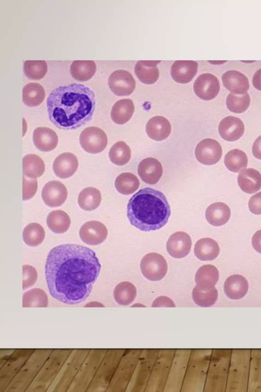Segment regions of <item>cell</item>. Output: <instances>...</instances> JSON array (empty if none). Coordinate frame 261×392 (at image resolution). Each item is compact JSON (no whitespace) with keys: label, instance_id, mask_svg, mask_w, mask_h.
Masks as SVG:
<instances>
[{"label":"cell","instance_id":"6da1fadb","mask_svg":"<svg viewBox=\"0 0 261 392\" xmlns=\"http://www.w3.org/2000/svg\"><path fill=\"white\" fill-rule=\"evenodd\" d=\"M100 268L95 253L87 247L66 244L54 248L45 266L50 295L67 304L83 302L91 293Z\"/></svg>","mask_w":261,"mask_h":392},{"label":"cell","instance_id":"7a4b0ae2","mask_svg":"<svg viewBox=\"0 0 261 392\" xmlns=\"http://www.w3.org/2000/svg\"><path fill=\"white\" fill-rule=\"evenodd\" d=\"M96 105L94 91L80 83L59 86L46 101L50 122L62 130H73L87 124L93 117Z\"/></svg>","mask_w":261,"mask_h":392},{"label":"cell","instance_id":"3957f363","mask_svg":"<svg viewBox=\"0 0 261 392\" xmlns=\"http://www.w3.org/2000/svg\"><path fill=\"white\" fill-rule=\"evenodd\" d=\"M170 205L162 192L151 188L139 190L129 199L127 216L130 224L145 232L159 230L168 222Z\"/></svg>","mask_w":261,"mask_h":392},{"label":"cell","instance_id":"277c9868","mask_svg":"<svg viewBox=\"0 0 261 392\" xmlns=\"http://www.w3.org/2000/svg\"><path fill=\"white\" fill-rule=\"evenodd\" d=\"M140 268L143 275L148 280L159 281L166 275L168 264L163 256L156 253H150L142 259Z\"/></svg>","mask_w":261,"mask_h":392},{"label":"cell","instance_id":"5b68a950","mask_svg":"<svg viewBox=\"0 0 261 392\" xmlns=\"http://www.w3.org/2000/svg\"><path fill=\"white\" fill-rule=\"evenodd\" d=\"M80 143L87 152L97 154L103 151L108 144L106 133L100 128L90 127L85 129L80 136Z\"/></svg>","mask_w":261,"mask_h":392},{"label":"cell","instance_id":"8992f818","mask_svg":"<svg viewBox=\"0 0 261 392\" xmlns=\"http://www.w3.org/2000/svg\"><path fill=\"white\" fill-rule=\"evenodd\" d=\"M195 155L201 163L204 165H214L221 159L222 149L217 141L212 138H206L197 144Z\"/></svg>","mask_w":261,"mask_h":392},{"label":"cell","instance_id":"52a82bcc","mask_svg":"<svg viewBox=\"0 0 261 392\" xmlns=\"http://www.w3.org/2000/svg\"><path fill=\"white\" fill-rule=\"evenodd\" d=\"M111 91L118 96H127L135 90L136 81L130 72L124 70H117L111 74L108 80Z\"/></svg>","mask_w":261,"mask_h":392},{"label":"cell","instance_id":"ba28073f","mask_svg":"<svg viewBox=\"0 0 261 392\" xmlns=\"http://www.w3.org/2000/svg\"><path fill=\"white\" fill-rule=\"evenodd\" d=\"M196 95L201 99L209 101L214 99L220 90L219 82L217 78L211 74L200 75L193 85Z\"/></svg>","mask_w":261,"mask_h":392},{"label":"cell","instance_id":"9c48e42d","mask_svg":"<svg viewBox=\"0 0 261 392\" xmlns=\"http://www.w3.org/2000/svg\"><path fill=\"white\" fill-rule=\"evenodd\" d=\"M79 235L84 243L89 245H98L106 239L108 230L102 223L91 220L82 225L79 231Z\"/></svg>","mask_w":261,"mask_h":392},{"label":"cell","instance_id":"30bf717a","mask_svg":"<svg viewBox=\"0 0 261 392\" xmlns=\"http://www.w3.org/2000/svg\"><path fill=\"white\" fill-rule=\"evenodd\" d=\"M42 199L46 205L50 207L61 206L67 197V190L65 185L58 181L53 180L43 186Z\"/></svg>","mask_w":261,"mask_h":392},{"label":"cell","instance_id":"8fae6325","mask_svg":"<svg viewBox=\"0 0 261 392\" xmlns=\"http://www.w3.org/2000/svg\"><path fill=\"white\" fill-rule=\"evenodd\" d=\"M192 239L190 235L183 231L172 234L167 242V250L169 254L175 258L187 256L191 249Z\"/></svg>","mask_w":261,"mask_h":392},{"label":"cell","instance_id":"7c38bea8","mask_svg":"<svg viewBox=\"0 0 261 392\" xmlns=\"http://www.w3.org/2000/svg\"><path fill=\"white\" fill-rule=\"evenodd\" d=\"M245 131L243 122L238 117L228 116L223 118L218 126L220 136L228 141L240 139Z\"/></svg>","mask_w":261,"mask_h":392},{"label":"cell","instance_id":"4fadbf2b","mask_svg":"<svg viewBox=\"0 0 261 392\" xmlns=\"http://www.w3.org/2000/svg\"><path fill=\"white\" fill-rule=\"evenodd\" d=\"M138 173L143 181L153 185L156 184L162 176L163 167L157 159L149 157L140 162Z\"/></svg>","mask_w":261,"mask_h":392},{"label":"cell","instance_id":"5bb4252c","mask_svg":"<svg viewBox=\"0 0 261 392\" xmlns=\"http://www.w3.org/2000/svg\"><path fill=\"white\" fill-rule=\"evenodd\" d=\"M79 165L77 159L72 153L65 152L59 155L54 160L53 168L55 175L62 179L71 177Z\"/></svg>","mask_w":261,"mask_h":392},{"label":"cell","instance_id":"9a60e30c","mask_svg":"<svg viewBox=\"0 0 261 392\" xmlns=\"http://www.w3.org/2000/svg\"><path fill=\"white\" fill-rule=\"evenodd\" d=\"M33 140L38 150L45 152L54 150L58 143V137L56 133L47 127L36 128L33 132Z\"/></svg>","mask_w":261,"mask_h":392},{"label":"cell","instance_id":"2e32d148","mask_svg":"<svg viewBox=\"0 0 261 392\" xmlns=\"http://www.w3.org/2000/svg\"><path fill=\"white\" fill-rule=\"evenodd\" d=\"M198 63L194 61H176L171 67L173 79L179 83L190 82L196 75Z\"/></svg>","mask_w":261,"mask_h":392},{"label":"cell","instance_id":"e0dca14e","mask_svg":"<svg viewBox=\"0 0 261 392\" xmlns=\"http://www.w3.org/2000/svg\"><path fill=\"white\" fill-rule=\"evenodd\" d=\"M146 131L151 139L155 141H162L169 136L171 126L169 120L165 117L155 116L148 121L146 126Z\"/></svg>","mask_w":261,"mask_h":392},{"label":"cell","instance_id":"ac0fdd59","mask_svg":"<svg viewBox=\"0 0 261 392\" xmlns=\"http://www.w3.org/2000/svg\"><path fill=\"white\" fill-rule=\"evenodd\" d=\"M222 80L225 87L231 93L243 94L249 88L247 78L237 70H228L222 76Z\"/></svg>","mask_w":261,"mask_h":392},{"label":"cell","instance_id":"d6986e66","mask_svg":"<svg viewBox=\"0 0 261 392\" xmlns=\"http://www.w3.org/2000/svg\"><path fill=\"white\" fill-rule=\"evenodd\" d=\"M248 290L246 279L240 275H233L228 277L224 283V291L226 296L232 300L243 298Z\"/></svg>","mask_w":261,"mask_h":392},{"label":"cell","instance_id":"ffe728a7","mask_svg":"<svg viewBox=\"0 0 261 392\" xmlns=\"http://www.w3.org/2000/svg\"><path fill=\"white\" fill-rule=\"evenodd\" d=\"M238 183L241 190L249 194L255 193L261 188V174L255 169H244L239 173Z\"/></svg>","mask_w":261,"mask_h":392},{"label":"cell","instance_id":"44dd1931","mask_svg":"<svg viewBox=\"0 0 261 392\" xmlns=\"http://www.w3.org/2000/svg\"><path fill=\"white\" fill-rule=\"evenodd\" d=\"M219 278L218 269L211 264L203 265L200 267L195 275V280L197 286L202 290L213 288Z\"/></svg>","mask_w":261,"mask_h":392},{"label":"cell","instance_id":"7402d4cb","mask_svg":"<svg viewBox=\"0 0 261 392\" xmlns=\"http://www.w3.org/2000/svg\"><path fill=\"white\" fill-rule=\"evenodd\" d=\"M229 207L223 202H216L210 205L205 211V217L207 222L214 226L225 225L230 217Z\"/></svg>","mask_w":261,"mask_h":392},{"label":"cell","instance_id":"603a6c76","mask_svg":"<svg viewBox=\"0 0 261 392\" xmlns=\"http://www.w3.org/2000/svg\"><path fill=\"white\" fill-rule=\"evenodd\" d=\"M160 61H139L135 67V72L139 80L144 84L154 83L159 77L157 65Z\"/></svg>","mask_w":261,"mask_h":392},{"label":"cell","instance_id":"cb8c5ba5","mask_svg":"<svg viewBox=\"0 0 261 392\" xmlns=\"http://www.w3.org/2000/svg\"><path fill=\"white\" fill-rule=\"evenodd\" d=\"M220 248L217 242L210 238L199 239L194 247V253L197 258L202 261H211L217 257Z\"/></svg>","mask_w":261,"mask_h":392},{"label":"cell","instance_id":"d4e9b609","mask_svg":"<svg viewBox=\"0 0 261 392\" xmlns=\"http://www.w3.org/2000/svg\"><path fill=\"white\" fill-rule=\"evenodd\" d=\"M134 111V104L131 100H120L112 107L111 117L115 124L122 125L131 118Z\"/></svg>","mask_w":261,"mask_h":392},{"label":"cell","instance_id":"484cf974","mask_svg":"<svg viewBox=\"0 0 261 392\" xmlns=\"http://www.w3.org/2000/svg\"><path fill=\"white\" fill-rule=\"evenodd\" d=\"M96 71L95 63L92 60H75L70 67L71 77L80 82L87 81L92 78Z\"/></svg>","mask_w":261,"mask_h":392},{"label":"cell","instance_id":"4316f807","mask_svg":"<svg viewBox=\"0 0 261 392\" xmlns=\"http://www.w3.org/2000/svg\"><path fill=\"white\" fill-rule=\"evenodd\" d=\"M45 97L43 87L37 83L27 84L22 90V101L28 107H36L40 105Z\"/></svg>","mask_w":261,"mask_h":392},{"label":"cell","instance_id":"83f0119b","mask_svg":"<svg viewBox=\"0 0 261 392\" xmlns=\"http://www.w3.org/2000/svg\"><path fill=\"white\" fill-rule=\"evenodd\" d=\"M22 170L23 175L29 178L40 177L45 172L44 161L37 155H26L22 159Z\"/></svg>","mask_w":261,"mask_h":392},{"label":"cell","instance_id":"f1b7e54d","mask_svg":"<svg viewBox=\"0 0 261 392\" xmlns=\"http://www.w3.org/2000/svg\"><path fill=\"white\" fill-rule=\"evenodd\" d=\"M47 227L53 232L64 233L69 228L71 220L69 215L61 210L51 211L46 218Z\"/></svg>","mask_w":261,"mask_h":392},{"label":"cell","instance_id":"f546056e","mask_svg":"<svg viewBox=\"0 0 261 392\" xmlns=\"http://www.w3.org/2000/svg\"><path fill=\"white\" fill-rule=\"evenodd\" d=\"M101 200L100 191L96 188L88 187L83 189L79 193L78 204L86 211L93 210L99 206Z\"/></svg>","mask_w":261,"mask_h":392},{"label":"cell","instance_id":"4dcf8cb0","mask_svg":"<svg viewBox=\"0 0 261 392\" xmlns=\"http://www.w3.org/2000/svg\"><path fill=\"white\" fill-rule=\"evenodd\" d=\"M136 295L137 290L135 286L127 281L118 284L113 291L115 300L121 305H127L132 303Z\"/></svg>","mask_w":261,"mask_h":392},{"label":"cell","instance_id":"1f68e13d","mask_svg":"<svg viewBox=\"0 0 261 392\" xmlns=\"http://www.w3.org/2000/svg\"><path fill=\"white\" fill-rule=\"evenodd\" d=\"M140 182L138 178L130 173H123L119 175L115 181L117 190L124 195H129L135 192L139 188Z\"/></svg>","mask_w":261,"mask_h":392},{"label":"cell","instance_id":"d6a6232c","mask_svg":"<svg viewBox=\"0 0 261 392\" xmlns=\"http://www.w3.org/2000/svg\"><path fill=\"white\" fill-rule=\"evenodd\" d=\"M224 164L229 170L238 173L247 167L248 158L246 154L242 150L233 149L226 154Z\"/></svg>","mask_w":261,"mask_h":392},{"label":"cell","instance_id":"836d02e7","mask_svg":"<svg viewBox=\"0 0 261 392\" xmlns=\"http://www.w3.org/2000/svg\"><path fill=\"white\" fill-rule=\"evenodd\" d=\"M24 242L28 246L36 247L40 244L45 237V231L42 226L36 223L27 225L22 233Z\"/></svg>","mask_w":261,"mask_h":392},{"label":"cell","instance_id":"e575fe53","mask_svg":"<svg viewBox=\"0 0 261 392\" xmlns=\"http://www.w3.org/2000/svg\"><path fill=\"white\" fill-rule=\"evenodd\" d=\"M109 157L113 163L119 166L124 165L128 162L131 158V150L124 141H118L110 149Z\"/></svg>","mask_w":261,"mask_h":392},{"label":"cell","instance_id":"d590c367","mask_svg":"<svg viewBox=\"0 0 261 392\" xmlns=\"http://www.w3.org/2000/svg\"><path fill=\"white\" fill-rule=\"evenodd\" d=\"M192 296L197 305L205 307H210L216 302L218 293L215 287L210 289L202 290L196 285L192 290Z\"/></svg>","mask_w":261,"mask_h":392},{"label":"cell","instance_id":"8d00e7d4","mask_svg":"<svg viewBox=\"0 0 261 392\" xmlns=\"http://www.w3.org/2000/svg\"><path fill=\"white\" fill-rule=\"evenodd\" d=\"M47 71V65L44 60H27L23 64V72L30 80L42 79Z\"/></svg>","mask_w":261,"mask_h":392},{"label":"cell","instance_id":"74e56055","mask_svg":"<svg viewBox=\"0 0 261 392\" xmlns=\"http://www.w3.org/2000/svg\"><path fill=\"white\" fill-rule=\"evenodd\" d=\"M250 103L249 95L247 92L243 94L230 93L226 99V106L231 112L241 113L249 107Z\"/></svg>","mask_w":261,"mask_h":392},{"label":"cell","instance_id":"f35d334b","mask_svg":"<svg viewBox=\"0 0 261 392\" xmlns=\"http://www.w3.org/2000/svg\"><path fill=\"white\" fill-rule=\"evenodd\" d=\"M47 296L40 288H34L25 292L23 295V307H46Z\"/></svg>","mask_w":261,"mask_h":392},{"label":"cell","instance_id":"ab89813d","mask_svg":"<svg viewBox=\"0 0 261 392\" xmlns=\"http://www.w3.org/2000/svg\"><path fill=\"white\" fill-rule=\"evenodd\" d=\"M37 187V181L36 179L23 175L22 200L27 201L32 199L35 194Z\"/></svg>","mask_w":261,"mask_h":392},{"label":"cell","instance_id":"60d3db41","mask_svg":"<svg viewBox=\"0 0 261 392\" xmlns=\"http://www.w3.org/2000/svg\"><path fill=\"white\" fill-rule=\"evenodd\" d=\"M23 289L31 287L36 281L37 273L36 269L31 265H24L22 267Z\"/></svg>","mask_w":261,"mask_h":392},{"label":"cell","instance_id":"b9f144b4","mask_svg":"<svg viewBox=\"0 0 261 392\" xmlns=\"http://www.w3.org/2000/svg\"><path fill=\"white\" fill-rule=\"evenodd\" d=\"M250 212L256 215L261 214V192L252 196L248 202Z\"/></svg>","mask_w":261,"mask_h":392},{"label":"cell","instance_id":"7bdbcfd3","mask_svg":"<svg viewBox=\"0 0 261 392\" xmlns=\"http://www.w3.org/2000/svg\"><path fill=\"white\" fill-rule=\"evenodd\" d=\"M160 306L175 307V305L170 298L161 296L156 298L152 304V307Z\"/></svg>","mask_w":261,"mask_h":392},{"label":"cell","instance_id":"ee69618b","mask_svg":"<svg viewBox=\"0 0 261 392\" xmlns=\"http://www.w3.org/2000/svg\"><path fill=\"white\" fill-rule=\"evenodd\" d=\"M251 243L254 249L261 254V230L257 231L251 239Z\"/></svg>","mask_w":261,"mask_h":392},{"label":"cell","instance_id":"f6af8a7d","mask_svg":"<svg viewBox=\"0 0 261 392\" xmlns=\"http://www.w3.org/2000/svg\"><path fill=\"white\" fill-rule=\"evenodd\" d=\"M252 151L256 158L261 160V135L258 136L254 142Z\"/></svg>","mask_w":261,"mask_h":392},{"label":"cell","instance_id":"bcb514c9","mask_svg":"<svg viewBox=\"0 0 261 392\" xmlns=\"http://www.w3.org/2000/svg\"><path fill=\"white\" fill-rule=\"evenodd\" d=\"M252 84L256 89L261 91V68L254 74L252 78Z\"/></svg>","mask_w":261,"mask_h":392}]
</instances>
